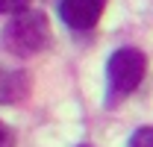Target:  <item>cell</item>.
<instances>
[{
  "label": "cell",
  "instance_id": "obj_1",
  "mask_svg": "<svg viewBox=\"0 0 153 147\" xmlns=\"http://www.w3.org/2000/svg\"><path fill=\"white\" fill-rule=\"evenodd\" d=\"M3 44L15 56H33L50 44V24L44 12L36 9H21L12 15V21L3 30Z\"/></svg>",
  "mask_w": 153,
  "mask_h": 147
},
{
  "label": "cell",
  "instance_id": "obj_2",
  "mask_svg": "<svg viewBox=\"0 0 153 147\" xmlns=\"http://www.w3.org/2000/svg\"><path fill=\"white\" fill-rule=\"evenodd\" d=\"M147 71V59L138 47H118L109 62H106V79H109V88L115 94H130L138 88V82L144 79Z\"/></svg>",
  "mask_w": 153,
  "mask_h": 147
},
{
  "label": "cell",
  "instance_id": "obj_3",
  "mask_svg": "<svg viewBox=\"0 0 153 147\" xmlns=\"http://www.w3.org/2000/svg\"><path fill=\"white\" fill-rule=\"evenodd\" d=\"M106 0H59V18L71 30H91L103 15Z\"/></svg>",
  "mask_w": 153,
  "mask_h": 147
},
{
  "label": "cell",
  "instance_id": "obj_4",
  "mask_svg": "<svg viewBox=\"0 0 153 147\" xmlns=\"http://www.w3.org/2000/svg\"><path fill=\"white\" fill-rule=\"evenodd\" d=\"M27 94V76L21 71L0 74V103H15Z\"/></svg>",
  "mask_w": 153,
  "mask_h": 147
},
{
  "label": "cell",
  "instance_id": "obj_5",
  "mask_svg": "<svg viewBox=\"0 0 153 147\" xmlns=\"http://www.w3.org/2000/svg\"><path fill=\"white\" fill-rule=\"evenodd\" d=\"M127 147H153V127H138L130 135Z\"/></svg>",
  "mask_w": 153,
  "mask_h": 147
},
{
  "label": "cell",
  "instance_id": "obj_6",
  "mask_svg": "<svg viewBox=\"0 0 153 147\" xmlns=\"http://www.w3.org/2000/svg\"><path fill=\"white\" fill-rule=\"evenodd\" d=\"M27 6H30V0H0V15H15Z\"/></svg>",
  "mask_w": 153,
  "mask_h": 147
},
{
  "label": "cell",
  "instance_id": "obj_7",
  "mask_svg": "<svg viewBox=\"0 0 153 147\" xmlns=\"http://www.w3.org/2000/svg\"><path fill=\"white\" fill-rule=\"evenodd\" d=\"M0 147H9V129L3 121H0Z\"/></svg>",
  "mask_w": 153,
  "mask_h": 147
},
{
  "label": "cell",
  "instance_id": "obj_8",
  "mask_svg": "<svg viewBox=\"0 0 153 147\" xmlns=\"http://www.w3.org/2000/svg\"><path fill=\"white\" fill-rule=\"evenodd\" d=\"M79 147H88V144H79Z\"/></svg>",
  "mask_w": 153,
  "mask_h": 147
}]
</instances>
